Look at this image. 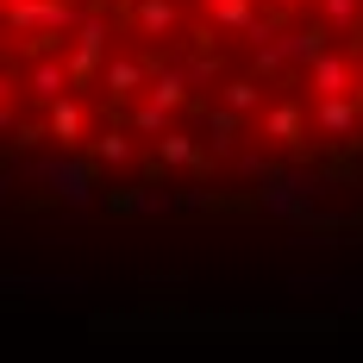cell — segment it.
<instances>
[{
    "instance_id": "cell-7",
    "label": "cell",
    "mask_w": 363,
    "mask_h": 363,
    "mask_svg": "<svg viewBox=\"0 0 363 363\" xmlns=\"http://www.w3.org/2000/svg\"><path fill=\"white\" fill-rule=\"evenodd\" d=\"M94 157H101V163H125V157H132V138H125V132H101V138H94Z\"/></svg>"
},
{
    "instance_id": "cell-15",
    "label": "cell",
    "mask_w": 363,
    "mask_h": 363,
    "mask_svg": "<svg viewBox=\"0 0 363 363\" xmlns=\"http://www.w3.org/2000/svg\"><path fill=\"white\" fill-rule=\"evenodd\" d=\"M357 119H363V88H357Z\"/></svg>"
},
{
    "instance_id": "cell-10",
    "label": "cell",
    "mask_w": 363,
    "mask_h": 363,
    "mask_svg": "<svg viewBox=\"0 0 363 363\" xmlns=\"http://www.w3.org/2000/svg\"><path fill=\"white\" fill-rule=\"evenodd\" d=\"M213 19L232 32V26H251V0H213Z\"/></svg>"
},
{
    "instance_id": "cell-12",
    "label": "cell",
    "mask_w": 363,
    "mask_h": 363,
    "mask_svg": "<svg viewBox=\"0 0 363 363\" xmlns=\"http://www.w3.org/2000/svg\"><path fill=\"white\" fill-rule=\"evenodd\" d=\"M294 132H301V113H294V107H276V113H269V138H282V145H289Z\"/></svg>"
},
{
    "instance_id": "cell-17",
    "label": "cell",
    "mask_w": 363,
    "mask_h": 363,
    "mask_svg": "<svg viewBox=\"0 0 363 363\" xmlns=\"http://www.w3.org/2000/svg\"><path fill=\"white\" fill-rule=\"evenodd\" d=\"M6 6H13V0H6Z\"/></svg>"
},
{
    "instance_id": "cell-14",
    "label": "cell",
    "mask_w": 363,
    "mask_h": 363,
    "mask_svg": "<svg viewBox=\"0 0 363 363\" xmlns=\"http://www.w3.org/2000/svg\"><path fill=\"white\" fill-rule=\"evenodd\" d=\"M351 13H357V0H326V19H332V26H351Z\"/></svg>"
},
{
    "instance_id": "cell-13",
    "label": "cell",
    "mask_w": 363,
    "mask_h": 363,
    "mask_svg": "<svg viewBox=\"0 0 363 363\" xmlns=\"http://www.w3.org/2000/svg\"><path fill=\"white\" fill-rule=\"evenodd\" d=\"M225 101H232V113L257 107V82H232V88H225Z\"/></svg>"
},
{
    "instance_id": "cell-1",
    "label": "cell",
    "mask_w": 363,
    "mask_h": 363,
    "mask_svg": "<svg viewBox=\"0 0 363 363\" xmlns=\"http://www.w3.org/2000/svg\"><path fill=\"white\" fill-rule=\"evenodd\" d=\"M6 26H13V32H32V26L63 32V26H75V13L63 0H13V6H6Z\"/></svg>"
},
{
    "instance_id": "cell-6",
    "label": "cell",
    "mask_w": 363,
    "mask_h": 363,
    "mask_svg": "<svg viewBox=\"0 0 363 363\" xmlns=\"http://www.w3.org/2000/svg\"><path fill=\"white\" fill-rule=\"evenodd\" d=\"M313 82H320V94H345V57H320Z\"/></svg>"
},
{
    "instance_id": "cell-4",
    "label": "cell",
    "mask_w": 363,
    "mask_h": 363,
    "mask_svg": "<svg viewBox=\"0 0 363 363\" xmlns=\"http://www.w3.org/2000/svg\"><path fill=\"white\" fill-rule=\"evenodd\" d=\"M138 26H145L150 38H163L176 26V6H169V0H145V6H138Z\"/></svg>"
},
{
    "instance_id": "cell-5",
    "label": "cell",
    "mask_w": 363,
    "mask_h": 363,
    "mask_svg": "<svg viewBox=\"0 0 363 363\" xmlns=\"http://www.w3.org/2000/svg\"><path fill=\"white\" fill-rule=\"evenodd\" d=\"M138 82H145V63H125V57L107 63V88H113V94H132Z\"/></svg>"
},
{
    "instance_id": "cell-8",
    "label": "cell",
    "mask_w": 363,
    "mask_h": 363,
    "mask_svg": "<svg viewBox=\"0 0 363 363\" xmlns=\"http://www.w3.org/2000/svg\"><path fill=\"white\" fill-rule=\"evenodd\" d=\"M63 82H69V69H57V63H38V75H32V88L44 94V101H57V94H63Z\"/></svg>"
},
{
    "instance_id": "cell-16",
    "label": "cell",
    "mask_w": 363,
    "mask_h": 363,
    "mask_svg": "<svg viewBox=\"0 0 363 363\" xmlns=\"http://www.w3.org/2000/svg\"><path fill=\"white\" fill-rule=\"evenodd\" d=\"M0 101H6V75H0Z\"/></svg>"
},
{
    "instance_id": "cell-11",
    "label": "cell",
    "mask_w": 363,
    "mask_h": 363,
    "mask_svg": "<svg viewBox=\"0 0 363 363\" xmlns=\"http://www.w3.org/2000/svg\"><path fill=\"white\" fill-rule=\"evenodd\" d=\"M182 94H188V82H182V75H163V82L150 88V101H157V107H182Z\"/></svg>"
},
{
    "instance_id": "cell-9",
    "label": "cell",
    "mask_w": 363,
    "mask_h": 363,
    "mask_svg": "<svg viewBox=\"0 0 363 363\" xmlns=\"http://www.w3.org/2000/svg\"><path fill=\"white\" fill-rule=\"evenodd\" d=\"M157 157H163V163H194V138H182V132H163Z\"/></svg>"
},
{
    "instance_id": "cell-3",
    "label": "cell",
    "mask_w": 363,
    "mask_h": 363,
    "mask_svg": "<svg viewBox=\"0 0 363 363\" xmlns=\"http://www.w3.org/2000/svg\"><path fill=\"white\" fill-rule=\"evenodd\" d=\"M50 132H57L63 145H75V138L88 132V113L75 107V101H50Z\"/></svg>"
},
{
    "instance_id": "cell-2",
    "label": "cell",
    "mask_w": 363,
    "mask_h": 363,
    "mask_svg": "<svg viewBox=\"0 0 363 363\" xmlns=\"http://www.w3.org/2000/svg\"><path fill=\"white\" fill-rule=\"evenodd\" d=\"M320 125H326L332 138H345V132L357 125V107H351L345 94H320Z\"/></svg>"
}]
</instances>
